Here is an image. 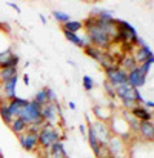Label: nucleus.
Here are the masks:
<instances>
[{
	"mask_svg": "<svg viewBox=\"0 0 154 158\" xmlns=\"http://www.w3.org/2000/svg\"><path fill=\"white\" fill-rule=\"evenodd\" d=\"M17 81H19V75H14L9 80H5L0 83V102H9L14 97H17L15 94Z\"/></svg>",
	"mask_w": 154,
	"mask_h": 158,
	"instance_id": "obj_8",
	"label": "nucleus"
},
{
	"mask_svg": "<svg viewBox=\"0 0 154 158\" xmlns=\"http://www.w3.org/2000/svg\"><path fill=\"white\" fill-rule=\"evenodd\" d=\"M125 120H126V123H128V126H130V131H131V132H139L140 121H139L136 117H133L131 114H125Z\"/></svg>",
	"mask_w": 154,
	"mask_h": 158,
	"instance_id": "obj_25",
	"label": "nucleus"
},
{
	"mask_svg": "<svg viewBox=\"0 0 154 158\" xmlns=\"http://www.w3.org/2000/svg\"><path fill=\"white\" fill-rule=\"evenodd\" d=\"M86 138H88V143H90V146H91V149H93L94 155H96L97 158H100L103 155V152H105V149H106V148H103L102 144H100V141H99V138L96 137V134H94V131H93V127H91V126L88 127Z\"/></svg>",
	"mask_w": 154,
	"mask_h": 158,
	"instance_id": "obj_12",
	"label": "nucleus"
},
{
	"mask_svg": "<svg viewBox=\"0 0 154 158\" xmlns=\"http://www.w3.org/2000/svg\"><path fill=\"white\" fill-rule=\"evenodd\" d=\"M147 83V75L142 74V71L139 69V66L133 71L128 72V85L133 88V89H140L142 86H145Z\"/></svg>",
	"mask_w": 154,
	"mask_h": 158,
	"instance_id": "obj_11",
	"label": "nucleus"
},
{
	"mask_svg": "<svg viewBox=\"0 0 154 158\" xmlns=\"http://www.w3.org/2000/svg\"><path fill=\"white\" fill-rule=\"evenodd\" d=\"M85 49V52L88 57H91V58H94V60H100V57H102V54L105 52L103 49H99V48H96V46H93V45H88V46H85L83 48Z\"/></svg>",
	"mask_w": 154,
	"mask_h": 158,
	"instance_id": "obj_24",
	"label": "nucleus"
},
{
	"mask_svg": "<svg viewBox=\"0 0 154 158\" xmlns=\"http://www.w3.org/2000/svg\"><path fill=\"white\" fill-rule=\"evenodd\" d=\"M79 129H80V132L86 137V132H88V131H86V126H85V124H80V127H79Z\"/></svg>",
	"mask_w": 154,
	"mask_h": 158,
	"instance_id": "obj_34",
	"label": "nucleus"
},
{
	"mask_svg": "<svg viewBox=\"0 0 154 158\" xmlns=\"http://www.w3.org/2000/svg\"><path fill=\"white\" fill-rule=\"evenodd\" d=\"M83 28L86 29V39L90 40V43L99 49L106 51L114 42H112V37L108 35L105 31H102L96 23H94V19L90 17L86 22H83Z\"/></svg>",
	"mask_w": 154,
	"mask_h": 158,
	"instance_id": "obj_1",
	"label": "nucleus"
},
{
	"mask_svg": "<svg viewBox=\"0 0 154 158\" xmlns=\"http://www.w3.org/2000/svg\"><path fill=\"white\" fill-rule=\"evenodd\" d=\"M8 5H9V6H11V8H12L14 11H17V12H20V8H19V6H17L15 3H8Z\"/></svg>",
	"mask_w": 154,
	"mask_h": 158,
	"instance_id": "obj_35",
	"label": "nucleus"
},
{
	"mask_svg": "<svg viewBox=\"0 0 154 158\" xmlns=\"http://www.w3.org/2000/svg\"><path fill=\"white\" fill-rule=\"evenodd\" d=\"M83 88H85V91H93V88H94V80H93L90 75H85V77H83Z\"/></svg>",
	"mask_w": 154,
	"mask_h": 158,
	"instance_id": "obj_30",
	"label": "nucleus"
},
{
	"mask_svg": "<svg viewBox=\"0 0 154 158\" xmlns=\"http://www.w3.org/2000/svg\"><path fill=\"white\" fill-rule=\"evenodd\" d=\"M106 151H108V154L111 157L120 158L125 154V141H123V138L112 135L111 140H109V143L106 144Z\"/></svg>",
	"mask_w": 154,
	"mask_h": 158,
	"instance_id": "obj_10",
	"label": "nucleus"
},
{
	"mask_svg": "<svg viewBox=\"0 0 154 158\" xmlns=\"http://www.w3.org/2000/svg\"><path fill=\"white\" fill-rule=\"evenodd\" d=\"M52 15H54V19H55L57 22H60L62 25L71 20L69 14H66V12H62V11H54V12H52Z\"/></svg>",
	"mask_w": 154,
	"mask_h": 158,
	"instance_id": "obj_29",
	"label": "nucleus"
},
{
	"mask_svg": "<svg viewBox=\"0 0 154 158\" xmlns=\"http://www.w3.org/2000/svg\"><path fill=\"white\" fill-rule=\"evenodd\" d=\"M8 126L11 127V131H12L17 137H19V135H22V134H25V132L28 131V124H26L22 118H19V117H15V118H14Z\"/></svg>",
	"mask_w": 154,
	"mask_h": 158,
	"instance_id": "obj_18",
	"label": "nucleus"
},
{
	"mask_svg": "<svg viewBox=\"0 0 154 158\" xmlns=\"http://www.w3.org/2000/svg\"><path fill=\"white\" fill-rule=\"evenodd\" d=\"M19 61H20V58L14 54V55H11L8 60H5L3 63H0V69H5V68H17V66H19Z\"/></svg>",
	"mask_w": 154,
	"mask_h": 158,
	"instance_id": "obj_27",
	"label": "nucleus"
},
{
	"mask_svg": "<svg viewBox=\"0 0 154 158\" xmlns=\"http://www.w3.org/2000/svg\"><path fill=\"white\" fill-rule=\"evenodd\" d=\"M154 64V55L150 58V60H147V61H143V63H140L139 64V69L142 71V74L143 75H148V72L151 71V66Z\"/></svg>",
	"mask_w": 154,
	"mask_h": 158,
	"instance_id": "obj_28",
	"label": "nucleus"
},
{
	"mask_svg": "<svg viewBox=\"0 0 154 158\" xmlns=\"http://www.w3.org/2000/svg\"><path fill=\"white\" fill-rule=\"evenodd\" d=\"M19 143L26 152H36L39 149V135L33 132H25L19 135Z\"/></svg>",
	"mask_w": 154,
	"mask_h": 158,
	"instance_id": "obj_9",
	"label": "nucleus"
},
{
	"mask_svg": "<svg viewBox=\"0 0 154 158\" xmlns=\"http://www.w3.org/2000/svg\"><path fill=\"white\" fill-rule=\"evenodd\" d=\"M11 55H14V54H12V51H11L9 48H8L6 51H3V52H0V63H3L5 60H8V58H9Z\"/></svg>",
	"mask_w": 154,
	"mask_h": 158,
	"instance_id": "obj_32",
	"label": "nucleus"
},
{
	"mask_svg": "<svg viewBox=\"0 0 154 158\" xmlns=\"http://www.w3.org/2000/svg\"><path fill=\"white\" fill-rule=\"evenodd\" d=\"M103 86H105L106 94H108L111 98H114V97H116V86H112L109 81H105V83H103Z\"/></svg>",
	"mask_w": 154,
	"mask_h": 158,
	"instance_id": "obj_31",
	"label": "nucleus"
},
{
	"mask_svg": "<svg viewBox=\"0 0 154 158\" xmlns=\"http://www.w3.org/2000/svg\"><path fill=\"white\" fill-rule=\"evenodd\" d=\"M0 158H2V155H0Z\"/></svg>",
	"mask_w": 154,
	"mask_h": 158,
	"instance_id": "obj_40",
	"label": "nucleus"
},
{
	"mask_svg": "<svg viewBox=\"0 0 154 158\" xmlns=\"http://www.w3.org/2000/svg\"><path fill=\"white\" fill-rule=\"evenodd\" d=\"M23 83H25V85H26V86H29V77H28V75H26V74H25V75H23Z\"/></svg>",
	"mask_w": 154,
	"mask_h": 158,
	"instance_id": "obj_36",
	"label": "nucleus"
},
{
	"mask_svg": "<svg viewBox=\"0 0 154 158\" xmlns=\"http://www.w3.org/2000/svg\"><path fill=\"white\" fill-rule=\"evenodd\" d=\"M6 103H8V107H9V112H11V114H12V117L15 118V117L19 115L20 109L28 103V100L20 98V97H14L12 100H9V102H6Z\"/></svg>",
	"mask_w": 154,
	"mask_h": 158,
	"instance_id": "obj_17",
	"label": "nucleus"
},
{
	"mask_svg": "<svg viewBox=\"0 0 154 158\" xmlns=\"http://www.w3.org/2000/svg\"><path fill=\"white\" fill-rule=\"evenodd\" d=\"M116 97H119L122 100L125 109H133V107L137 106L136 98H134V89L128 83L126 85H120V86L116 88Z\"/></svg>",
	"mask_w": 154,
	"mask_h": 158,
	"instance_id": "obj_5",
	"label": "nucleus"
},
{
	"mask_svg": "<svg viewBox=\"0 0 154 158\" xmlns=\"http://www.w3.org/2000/svg\"><path fill=\"white\" fill-rule=\"evenodd\" d=\"M100 158H114V157H111V155H109V154H108V151H106V149H105V152H103V155Z\"/></svg>",
	"mask_w": 154,
	"mask_h": 158,
	"instance_id": "obj_37",
	"label": "nucleus"
},
{
	"mask_svg": "<svg viewBox=\"0 0 154 158\" xmlns=\"http://www.w3.org/2000/svg\"><path fill=\"white\" fill-rule=\"evenodd\" d=\"M131 115L136 117L139 121H151L153 120V114L150 112V109H147L145 106H136L131 109Z\"/></svg>",
	"mask_w": 154,
	"mask_h": 158,
	"instance_id": "obj_15",
	"label": "nucleus"
},
{
	"mask_svg": "<svg viewBox=\"0 0 154 158\" xmlns=\"http://www.w3.org/2000/svg\"><path fill=\"white\" fill-rule=\"evenodd\" d=\"M37 135H39V148H42L45 151L50 149L52 144H55V143H59V141L63 140V135L60 134L59 127L57 126H51V124H46V123H45V126L40 129V132Z\"/></svg>",
	"mask_w": 154,
	"mask_h": 158,
	"instance_id": "obj_2",
	"label": "nucleus"
},
{
	"mask_svg": "<svg viewBox=\"0 0 154 158\" xmlns=\"http://www.w3.org/2000/svg\"><path fill=\"white\" fill-rule=\"evenodd\" d=\"M0 115H2V120H3L6 124H9V123L14 120L12 114L9 112V107H8V103H6V102H0Z\"/></svg>",
	"mask_w": 154,
	"mask_h": 158,
	"instance_id": "obj_22",
	"label": "nucleus"
},
{
	"mask_svg": "<svg viewBox=\"0 0 154 158\" xmlns=\"http://www.w3.org/2000/svg\"><path fill=\"white\" fill-rule=\"evenodd\" d=\"M17 117L22 118L28 126H31V124H34V123L43 120V118H42V106L37 105L34 100H33V102L28 100V103L20 109V112H19Z\"/></svg>",
	"mask_w": 154,
	"mask_h": 158,
	"instance_id": "obj_3",
	"label": "nucleus"
},
{
	"mask_svg": "<svg viewBox=\"0 0 154 158\" xmlns=\"http://www.w3.org/2000/svg\"><path fill=\"white\" fill-rule=\"evenodd\" d=\"M50 88H45V89H40L37 94H36V97H34V102L37 103V105H40L42 107L43 106H46L48 103H51V98H50Z\"/></svg>",
	"mask_w": 154,
	"mask_h": 158,
	"instance_id": "obj_20",
	"label": "nucleus"
},
{
	"mask_svg": "<svg viewBox=\"0 0 154 158\" xmlns=\"http://www.w3.org/2000/svg\"><path fill=\"white\" fill-rule=\"evenodd\" d=\"M60 106L57 102H52V103H48L46 106L42 107V118L46 124H51V126H57L59 121H60Z\"/></svg>",
	"mask_w": 154,
	"mask_h": 158,
	"instance_id": "obj_6",
	"label": "nucleus"
},
{
	"mask_svg": "<svg viewBox=\"0 0 154 158\" xmlns=\"http://www.w3.org/2000/svg\"><path fill=\"white\" fill-rule=\"evenodd\" d=\"M45 158H68V154L65 151V146L62 141L52 144L50 149H46L45 152Z\"/></svg>",
	"mask_w": 154,
	"mask_h": 158,
	"instance_id": "obj_13",
	"label": "nucleus"
},
{
	"mask_svg": "<svg viewBox=\"0 0 154 158\" xmlns=\"http://www.w3.org/2000/svg\"><path fill=\"white\" fill-rule=\"evenodd\" d=\"M105 74L108 77L106 81H109L112 86H120V85H126L128 83V72L125 69H122L119 64H112L109 68L105 69Z\"/></svg>",
	"mask_w": 154,
	"mask_h": 158,
	"instance_id": "obj_4",
	"label": "nucleus"
},
{
	"mask_svg": "<svg viewBox=\"0 0 154 158\" xmlns=\"http://www.w3.org/2000/svg\"><path fill=\"white\" fill-rule=\"evenodd\" d=\"M143 106L147 107V109H154V102H151V100H145V103H143Z\"/></svg>",
	"mask_w": 154,
	"mask_h": 158,
	"instance_id": "obj_33",
	"label": "nucleus"
},
{
	"mask_svg": "<svg viewBox=\"0 0 154 158\" xmlns=\"http://www.w3.org/2000/svg\"><path fill=\"white\" fill-rule=\"evenodd\" d=\"M139 134L147 141H154V121L153 120L151 121H140Z\"/></svg>",
	"mask_w": 154,
	"mask_h": 158,
	"instance_id": "obj_14",
	"label": "nucleus"
},
{
	"mask_svg": "<svg viewBox=\"0 0 154 158\" xmlns=\"http://www.w3.org/2000/svg\"><path fill=\"white\" fill-rule=\"evenodd\" d=\"M62 28H63V31L76 32V34H77L80 29H83V22H80V20H69V22L63 23V25H62Z\"/></svg>",
	"mask_w": 154,
	"mask_h": 158,
	"instance_id": "obj_21",
	"label": "nucleus"
},
{
	"mask_svg": "<svg viewBox=\"0 0 154 158\" xmlns=\"http://www.w3.org/2000/svg\"><path fill=\"white\" fill-rule=\"evenodd\" d=\"M94 112H96V117H97V120H99V121H105V123H108V121L112 118V114H111L108 109L102 110V106H96V107H94Z\"/></svg>",
	"mask_w": 154,
	"mask_h": 158,
	"instance_id": "obj_23",
	"label": "nucleus"
},
{
	"mask_svg": "<svg viewBox=\"0 0 154 158\" xmlns=\"http://www.w3.org/2000/svg\"><path fill=\"white\" fill-rule=\"evenodd\" d=\"M91 127H93L96 137L99 138L100 144H102L103 148H106V144L109 143V140H111V137H112V129L109 127V124L105 123V121H99V120H97V121L91 123Z\"/></svg>",
	"mask_w": 154,
	"mask_h": 158,
	"instance_id": "obj_7",
	"label": "nucleus"
},
{
	"mask_svg": "<svg viewBox=\"0 0 154 158\" xmlns=\"http://www.w3.org/2000/svg\"><path fill=\"white\" fill-rule=\"evenodd\" d=\"M17 75V68H5V69H0V83L5 81V80H9L11 77Z\"/></svg>",
	"mask_w": 154,
	"mask_h": 158,
	"instance_id": "obj_26",
	"label": "nucleus"
},
{
	"mask_svg": "<svg viewBox=\"0 0 154 158\" xmlns=\"http://www.w3.org/2000/svg\"><path fill=\"white\" fill-rule=\"evenodd\" d=\"M40 22H42V23H43V25H45V23H46V17H45V15H43V14H40Z\"/></svg>",
	"mask_w": 154,
	"mask_h": 158,
	"instance_id": "obj_38",
	"label": "nucleus"
},
{
	"mask_svg": "<svg viewBox=\"0 0 154 158\" xmlns=\"http://www.w3.org/2000/svg\"><path fill=\"white\" fill-rule=\"evenodd\" d=\"M69 107H71V109H76V103H74V102H69Z\"/></svg>",
	"mask_w": 154,
	"mask_h": 158,
	"instance_id": "obj_39",
	"label": "nucleus"
},
{
	"mask_svg": "<svg viewBox=\"0 0 154 158\" xmlns=\"http://www.w3.org/2000/svg\"><path fill=\"white\" fill-rule=\"evenodd\" d=\"M119 66H120L122 69H125L126 72H130V71L136 69V68L139 66V63H137V60H136V57H134L133 54H126V55L122 58V61H120Z\"/></svg>",
	"mask_w": 154,
	"mask_h": 158,
	"instance_id": "obj_19",
	"label": "nucleus"
},
{
	"mask_svg": "<svg viewBox=\"0 0 154 158\" xmlns=\"http://www.w3.org/2000/svg\"><path fill=\"white\" fill-rule=\"evenodd\" d=\"M153 55L154 54H153L151 48H150L148 45L137 46V49H136V52H134V57H136V60H137V63H139V64H140V63H143V61H147V60H150Z\"/></svg>",
	"mask_w": 154,
	"mask_h": 158,
	"instance_id": "obj_16",
	"label": "nucleus"
}]
</instances>
